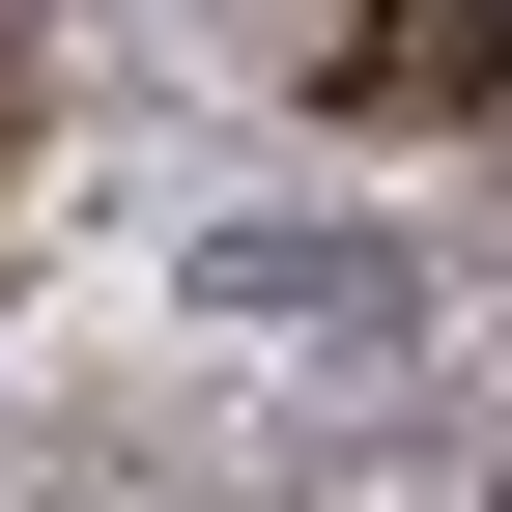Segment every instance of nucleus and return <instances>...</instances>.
I'll list each match as a JSON object with an SVG mask.
<instances>
[{"label": "nucleus", "mask_w": 512, "mask_h": 512, "mask_svg": "<svg viewBox=\"0 0 512 512\" xmlns=\"http://www.w3.org/2000/svg\"><path fill=\"white\" fill-rule=\"evenodd\" d=\"M200 285L256 313V342H399V256H370V228H228Z\"/></svg>", "instance_id": "nucleus-2"}, {"label": "nucleus", "mask_w": 512, "mask_h": 512, "mask_svg": "<svg viewBox=\"0 0 512 512\" xmlns=\"http://www.w3.org/2000/svg\"><path fill=\"white\" fill-rule=\"evenodd\" d=\"M313 86H342L370 143H427V114H484V86H512V29H484V0H342V57H313Z\"/></svg>", "instance_id": "nucleus-1"}]
</instances>
